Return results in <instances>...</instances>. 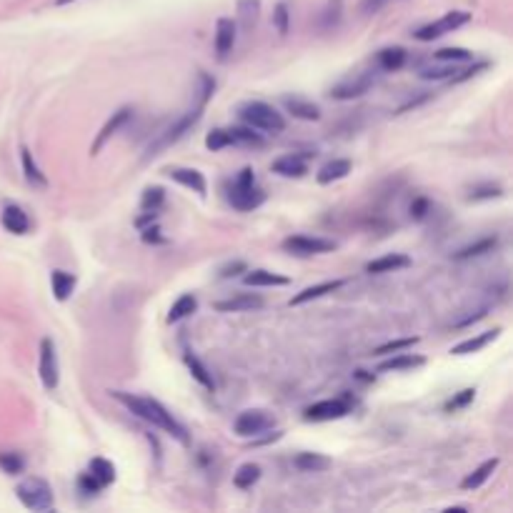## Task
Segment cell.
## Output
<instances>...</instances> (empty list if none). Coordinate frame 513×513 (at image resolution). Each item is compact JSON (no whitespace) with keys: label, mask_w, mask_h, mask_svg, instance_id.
I'll list each match as a JSON object with an SVG mask.
<instances>
[{"label":"cell","mask_w":513,"mask_h":513,"mask_svg":"<svg viewBox=\"0 0 513 513\" xmlns=\"http://www.w3.org/2000/svg\"><path fill=\"white\" fill-rule=\"evenodd\" d=\"M50 286H53L55 301L65 303L73 296L75 286H78V278H75L73 273H68V270H53V273H50Z\"/></svg>","instance_id":"cell-24"},{"label":"cell","mask_w":513,"mask_h":513,"mask_svg":"<svg viewBox=\"0 0 513 513\" xmlns=\"http://www.w3.org/2000/svg\"><path fill=\"white\" fill-rule=\"evenodd\" d=\"M206 148L208 150H223V148H228V131L226 128H216V131H211L206 136Z\"/></svg>","instance_id":"cell-47"},{"label":"cell","mask_w":513,"mask_h":513,"mask_svg":"<svg viewBox=\"0 0 513 513\" xmlns=\"http://www.w3.org/2000/svg\"><path fill=\"white\" fill-rule=\"evenodd\" d=\"M348 411H351V406L343 401V398H329V401H318V403H313V406H308L306 411H303V418H306V421H313V424H323V421L343 418Z\"/></svg>","instance_id":"cell-11"},{"label":"cell","mask_w":513,"mask_h":513,"mask_svg":"<svg viewBox=\"0 0 513 513\" xmlns=\"http://www.w3.org/2000/svg\"><path fill=\"white\" fill-rule=\"evenodd\" d=\"M183 360H185V365H188V370H191V376L196 378V381L201 383L203 388H208V391H213V388H216V381H213L211 370H208L206 365H203L201 360L196 358V355H193V353H185Z\"/></svg>","instance_id":"cell-34"},{"label":"cell","mask_w":513,"mask_h":513,"mask_svg":"<svg viewBox=\"0 0 513 513\" xmlns=\"http://www.w3.org/2000/svg\"><path fill=\"white\" fill-rule=\"evenodd\" d=\"M293 465H296L298 471H303V473H323L333 465V460H331L329 456H323V453L303 451V453H298L296 458H293Z\"/></svg>","instance_id":"cell-21"},{"label":"cell","mask_w":513,"mask_h":513,"mask_svg":"<svg viewBox=\"0 0 513 513\" xmlns=\"http://www.w3.org/2000/svg\"><path fill=\"white\" fill-rule=\"evenodd\" d=\"M486 311L488 308H481V311H476L473 316H468V318H460V321H456V329H463V326H468V323H476V321H481L483 316H486Z\"/></svg>","instance_id":"cell-55"},{"label":"cell","mask_w":513,"mask_h":513,"mask_svg":"<svg viewBox=\"0 0 513 513\" xmlns=\"http://www.w3.org/2000/svg\"><path fill=\"white\" fill-rule=\"evenodd\" d=\"M88 473L96 478V481L101 483L103 488L111 486V483L116 481V465H113L111 460H106V458H93V460H90Z\"/></svg>","instance_id":"cell-33"},{"label":"cell","mask_w":513,"mask_h":513,"mask_svg":"<svg viewBox=\"0 0 513 513\" xmlns=\"http://www.w3.org/2000/svg\"><path fill=\"white\" fill-rule=\"evenodd\" d=\"M243 283L250 288H273V286H288L291 278L278 275V273H270V270H263V268H255V270H246Z\"/></svg>","instance_id":"cell-20"},{"label":"cell","mask_w":513,"mask_h":513,"mask_svg":"<svg viewBox=\"0 0 513 513\" xmlns=\"http://www.w3.org/2000/svg\"><path fill=\"white\" fill-rule=\"evenodd\" d=\"M273 429H275V416L263 411V408H248V411L238 413V418L233 421V434L241 436V438H255V436Z\"/></svg>","instance_id":"cell-6"},{"label":"cell","mask_w":513,"mask_h":513,"mask_svg":"<svg viewBox=\"0 0 513 513\" xmlns=\"http://www.w3.org/2000/svg\"><path fill=\"white\" fill-rule=\"evenodd\" d=\"M386 3H388V0H363V3H360V13H365V16H373V13L381 11Z\"/></svg>","instance_id":"cell-53"},{"label":"cell","mask_w":513,"mask_h":513,"mask_svg":"<svg viewBox=\"0 0 513 513\" xmlns=\"http://www.w3.org/2000/svg\"><path fill=\"white\" fill-rule=\"evenodd\" d=\"M165 203V191L160 185H150L143 191L140 198V211H160V206Z\"/></svg>","instance_id":"cell-39"},{"label":"cell","mask_w":513,"mask_h":513,"mask_svg":"<svg viewBox=\"0 0 513 513\" xmlns=\"http://www.w3.org/2000/svg\"><path fill=\"white\" fill-rule=\"evenodd\" d=\"M424 363H426L424 355L398 353V355H393V358L383 360V363L378 365V373H391V370H413V368H418V365H424Z\"/></svg>","instance_id":"cell-29"},{"label":"cell","mask_w":513,"mask_h":513,"mask_svg":"<svg viewBox=\"0 0 513 513\" xmlns=\"http://www.w3.org/2000/svg\"><path fill=\"white\" fill-rule=\"evenodd\" d=\"M246 270H248L246 260H233V263H228V265H223V268H221V278H233V275L246 273Z\"/></svg>","instance_id":"cell-52"},{"label":"cell","mask_w":513,"mask_h":513,"mask_svg":"<svg viewBox=\"0 0 513 513\" xmlns=\"http://www.w3.org/2000/svg\"><path fill=\"white\" fill-rule=\"evenodd\" d=\"M468 21H471V13H465V11H451V13H446V16L441 18V21L429 23V26H424V28H418V31L413 33V38H416V40H421V43L436 40V38L446 35V33L458 31V28L465 26Z\"/></svg>","instance_id":"cell-7"},{"label":"cell","mask_w":513,"mask_h":513,"mask_svg":"<svg viewBox=\"0 0 513 513\" xmlns=\"http://www.w3.org/2000/svg\"><path fill=\"white\" fill-rule=\"evenodd\" d=\"M258 478H260V465H255V463H243V465H238V471L233 473V483L238 488H253L255 483H258Z\"/></svg>","instance_id":"cell-36"},{"label":"cell","mask_w":513,"mask_h":513,"mask_svg":"<svg viewBox=\"0 0 513 513\" xmlns=\"http://www.w3.org/2000/svg\"><path fill=\"white\" fill-rule=\"evenodd\" d=\"M498 246V238L496 236H486V238L476 241V243L471 246H463L460 250H456L453 258L456 260H471V258H478V255H486V253H493Z\"/></svg>","instance_id":"cell-30"},{"label":"cell","mask_w":513,"mask_h":513,"mask_svg":"<svg viewBox=\"0 0 513 513\" xmlns=\"http://www.w3.org/2000/svg\"><path fill=\"white\" fill-rule=\"evenodd\" d=\"M16 493L23 506L31 508V511H50L53 508V488L45 478H26V481L18 483Z\"/></svg>","instance_id":"cell-5"},{"label":"cell","mask_w":513,"mask_h":513,"mask_svg":"<svg viewBox=\"0 0 513 513\" xmlns=\"http://www.w3.org/2000/svg\"><path fill=\"white\" fill-rule=\"evenodd\" d=\"M143 213H145V216L136 218V226L138 228H145V226H150V223L158 221V211H143Z\"/></svg>","instance_id":"cell-54"},{"label":"cell","mask_w":513,"mask_h":513,"mask_svg":"<svg viewBox=\"0 0 513 513\" xmlns=\"http://www.w3.org/2000/svg\"><path fill=\"white\" fill-rule=\"evenodd\" d=\"M373 85H376V75L358 73V75H353V78H346V80H341V83H336L333 88H331L329 96L333 98V101H353V98L365 96Z\"/></svg>","instance_id":"cell-9"},{"label":"cell","mask_w":513,"mask_h":513,"mask_svg":"<svg viewBox=\"0 0 513 513\" xmlns=\"http://www.w3.org/2000/svg\"><path fill=\"white\" fill-rule=\"evenodd\" d=\"M341 286H343V281H323V283H316V286H308V288H303L301 293H296V296L288 301V306H303V303L313 301V298H321V296H326V293L338 291Z\"/></svg>","instance_id":"cell-27"},{"label":"cell","mask_w":513,"mask_h":513,"mask_svg":"<svg viewBox=\"0 0 513 513\" xmlns=\"http://www.w3.org/2000/svg\"><path fill=\"white\" fill-rule=\"evenodd\" d=\"M283 250L291 255H318L336 250V243L329 238H318V236H291L283 241Z\"/></svg>","instance_id":"cell-10"},{"label":"cell","mask_w":513,"mask_h":513,"mask_svg":"<svg viewBox=\"0 0 513 513\" xmlns=\"http://www.w3.org/2000/svg\"><path fill=\"white\" fill-rule=\"evenodd\" d=\"M38 373L45 391H55L60 383V365H58V353H55V343L50 338L40 341V363H38Z\"/></svg>","instance_id":"cell-8"},{"label":"cell","mask_w":513,"mask_h":513,"mask_svg":"<svg viewBox=\"0 0 513 513\" xmlns=\"http://www.w3.org/2000/svg\"><path fill=\"white\" fill-rule=\"evenodd\" d=\"M341 16H343V0H329L326 8L321 11V28L323 31H333L341 23Z\"/></svg>","instance_id":"cell-37"},{"label":"cell","mask_w":513,"mask_h":513,"mask_svg":"<svg viewBox=\"0 0 513 513\" xmlns=\"http://www.w3.org/2000/svg\"><path fill=\"white\" fill-rule=\"evenodd\" d=\"M429 211H431V201L429 198H416V201L411 203V218L413 221H424L426 216H429Z\"/></svg>","instance_id":"cell-50"},{"label":"cell","mask_w":513,"mask_h":513,"mask_svg":"<svg viewBox=\"0 0 513 513\" xmlns=\"http://www.w3.org/2000/svg\"><path fill=\"white\" fill-rule=\"evenodd\" d=\"M21 160H23V173H26V180L31 185H35V188H48V178H45V173H43L40 168H38L35 158H33V153L28 148H21Z\"/></svg>","instance_id":"cell-31"},{"label":"cell","mask_w":513,"mask_h":513,"mask_svg":"<svg viewBox=\"0 0 513 513\" xmlns=\"http://www.w3.org/2000/svg\"><path fill=\"white\" fill-rule=\"evenodd\" d=\"M228 131V145H238V148H263L265 140L260 133H255L250 126H233Z\"/></svg>","instance_id":"cell-18"},{"label":"cell","mask_w":513,"mask_h":513,"mask_svg":"<svg viewBox=\"0 0 513 513\" xmlns=\"http://www.w3.org/2000/svg\"><path fill=\"white\" fill-rule=\"evenodd\" d=\"M68 3H75V0H55V6H68Z\"/></svg>","instance_id":"cell-56"},{"label":"cell","mask_w":513,"mask_h":513,"mask_svg":"<svg viewBox=\"0 0 513 513\" xmlns=\"http://www.w3.org/2000/svg\"><path fill=\"white\" fill-rule=\"evenodd\" d=\"M228 203H231L236 211H255V208H260L265 203V193L263 188H258L255 185V173L250 165H246V168H241L238 173H236V178L231 180V185H228Z\"/></svg>","instance_id":"cell-2"},{"label":"cell","mask_w":513,"mask_h":513,"mask_svg":"<svg viewBox=\"0 0 513 513\" xmlns=\"http://www.w3.org/2000/svg\"><path fill=\"white\" fill-rule=\"evenodd\" d=\"M434 58L438 63H468L473 58V53L465 48H441L434 53Z\"/></svg>","instance_id":"cell-40"},{"label":"cell","mask_w":513,"mask_h":513,"mask_svg":"<svg viewBox=\"0 0 513 513\" xmlns=\"http://www.w3.org/2000/svg\"><path fill=\"white\" fill-rule=\"evenodd\" d=\"M311 158H316V153H311V150L308 153H286L278 160H273L270 170L283 175V178H303L308 173V160Z\"/></svg>","instance_id":"cell-13"},{"label":"cell","mask_w":513,"mask_h":513,"mask_svg":"<svg viewBox=\"0 0 513 513\" xmlns=\"http://www.w3.org/2000/svg\"><path fill=\"white\" fill-rule=\"evenodd\" d=\"M260 18V0H238V23L250 31Z\"/></svg>","instance_id":"cell-35"},{"label":"cell","mask_w":513,"mask_h":513,"mask_svg":"<svg viewBox=\"0 0 513 513\" xmlns=\"http://www.w3.org/2000/svg\"><path fill=\"white\" fill-rule=\"evenodd\" d=\"M418 338L413 336V338H403V341H388V343L378 346L376 351H373V355H388V353H398V351H406L411 348V346H416Z\"/></svg>","instance_id":"cell-46"},{"label":"cell","mask_w":513,"mask_h":513,"mask_svg":"<svg viewBox=\"0 0 513 513\" xmlns=\"http://www.w3.org/2000/svg\"><path fill=\"white\" fill-rule=\"evenodd\" d=\"M273 26H275V31L281 33V35H288V31H291V13H288V3H286V0H281V3L275 6Z\"/></svg>","instance_id":"cell-42"},{"label":"cell","mask_w":513,"mask_h":513,"mask_svg":"<svg viewBox=\"0 0 513 513\" xmlns=\"http://www.w3.org/2000/svg\"><path fill=\"white\" fill-rule=\"evenodd\" d=\"M503 188L498 183H478L468 191V201L478 203V201H493V198H501Z\"/></svg>","instance_id":"cell-38"},{"label":"cell","mask_w":513,"mask_h":513,"mask_svg":"<svg viewBox=\"0 0 513 513\" xmlns=\"http://www.w3.org/2000/svg\"><path fill=\"white\" fill-rule=\"evenodd\" d=\"M198 311V298L193 296V293H183V296L178 298V301L170 306L168 311V323H178L183 321V318L193 316V313Z\"/></svg>","instance_id":"cell-32"},{"label":"cell","mask_w":513,"mask_h":513,"mask_svg":"<svg viewBox=\"0 0 513 513\" xmlns=\"http://www.w3.org/2000/svg\"><path fill=\"white\" fill-rule=\"evenodd\" d=\"M351 168H353V163H351L348 158H333V160H329V163L323 165L321 170H318L316 180L321 185H329V183H333V180L346 178V175L351 173Z\"/></svg>","instance_id":"cell-25"},{"label":"cell","mask_w":513,"mask_h":513,"mask_svg":"<svg viewBox=\"0 0 513 513\" xmlns=\"http://www.w3.org/2000/svg\"><path fill=\"white\" fill-rule=\"evenodd\" d=\"M283 108L291 113L298 121H321V108L311 101H303L298 96H286L283 98Z\"/></svg>","instance_id":"cell-19"},{"label":"cell","mask_w":513,"mask_h":513,"mask_svg":"<svg viewBox=\"0 0 513 513\" xmlns=\"http://www.w3.org/2000/svg\"><path fill=\"white\" fill-rule=\"evenodd\" d=\"M406 48H401V45H391V48H383L376 53V65L383 70V73H396V70H401L403 65H406Z\"/></svg>","instance_id":"cell-23"},{"label":"cell","mask_w":513,"mask_h":513,"mask_svg":"<svg viewBox=\"0 0 513 513\" xmlns=\"http://www.w3.org/2000/svg\"><path fill=\"white\" fill-rule=\"evenodd\" d=\"M501 336V329H493V331H483L481 336H473V338L463 341V343L453 346L451 348V353L453 355H468V353H478V351H483L488 343H493V341Z\"/></svg>","instance_id":"cell-26"},{"label":"cell","mask_w":513,"mask_h":513,"mask_svg":"<svg viewBox=\"0 0 513 513\" xmlns=\"http://www.w3.org/2000/svg\"><path fill=\"white\" fill-rule=\"evenodd\" d=\"M201 116H203V106H196L193 111H188V113H183L180 118H175V121L170 123L165 131H160L158 136H155V140H150L148 150H145V160L160 155L165 148H170V145L178 143L180 138L188 136V133H191V128L196 126L198 121H201Z\"/></svg>","instance_id":"cell-4"},{"label":"cell","mask_w":513,"mask_h":513,"mask_svg":"<svg viewBox=\"0 0 513 513\" xmlns=\"http://www.w3.org/2000/svg\"><path fill=\"white\" fill-rule=\"evenodd\" d=\"M486 68H488V63H476V65H471V68L460 70L458 75H451V83H463V80L473 78V75H478L481 70H486Z\"/></svg>","instance_id":"cell-51"},{"label":"cell","mask_w":513,"mask_h":513,"mask_svg":"<svg viewBox=\"0 0 513 513\" xmlns=\"http://www.w3.org/2000/svg\"><path fill=\"white\" fill-rule=\"evenodd\" d=\"M456 73V63H443V65H429V68H421V78L424 80H446Z\"/></svg>","instance_id":"cell-43"},{"label":"cell","mask_w":513,"mask_h":513,"mask_svg":"<svg viewBox=\"0 0 513 513\" xmlns=\"http://www.w3.org/2000/svg\"><path fill=\"white\" fill-rule=\"evenodd\" d=\"M0 468L6 473H11V476H18V473H23V468H26V458H23L21 453H0Z\"/></svg>","instance_id":"cell-44"},{"label":"cell","mask_w":513,"mask_h":513,"mask_svg":"<svg viewBox=\"0 0 513 513\" xmlns=\"http://www.w3.org/2000/svg\"><path fill=\"white\" fill-rule=\"evenodd\" d=\"M263 306V298L253 296V293H238V296H231L226 301H216L213 308L218 313H246V311H255V308Z\"/></svg>","instance_id":"cell-15"},{"label":"cell","mask_w":513,"mask_h":513,"mask_svg":"<svg viewBox=\"0 0 513 513\" xmlns=\"http://www.w3.org/2000/svg\"><path fill=\"white\" fill-rule=\"evenodd\" d=\"M140 238H143V243H148V246H160V243H165V238L160 236V228L155 226V223H150V226H145V228H140Z\"/></svg>","instance_id":"cell-49"},{"label":"cell","mask_w":513,"mask_h":513,"mask_svg":"<svg viewBox=\"0 0 513 513\" xmlns=\"http://www.w3.org/2000/svg\"><path fill=\"white\" fill-rule=\"evenodd\" d=\"M111 396L116 398V401H121L131 413H136L138 418H143V421L153 424L155 429L165 431V434L173 436L178 443L188 446V441H191V438H188V431H185V426L180 424V421H175L173 413H168V408H165L163 403H158L155 398L133 396V393H126V391H113Z\"/></svg>","instance_id":"cell-1"},{"label":"cell","mask_w":513,"mask_h":513,"mask_svg":"<svg viewBox=\"0 0 513 513\" xmlns=\"http://www.w3.org/2000/svg\"><path fill=\"white\" fill-rule=\"evenodd\" d=\"M0 223H3V228H6L8 233H13V236H26V233L31 231V218H28V213L23 211L21 206H13V203L3 208Z\"/></svg>","instance_id":"cell-16"},{"label":"cell","mask_w":513,"mask_h":513,"mask_svg":"<svg viewBox=\"0 0 513 513\" xmlns=\"http://www.w3.org/2000/svg\"><path fill=\"white\" fill-rule=\"evenodd\" d=\"M238 118L250 126L253 131L260 133H270V136H278V133L286 131V118L275 111L273 106L263 101H248L238 108Z\"/></svg>","instance_id":"cell-3"},{"label":"cell","mask_w":513,"mask_h":513,"mask_svg":"<svg viewBox=\"0 0 513 513\" xmlns=\"http://www.w3.org/2000/svg\"><path fill=\"white\" fill-rule=\"evenodd\" d=\"M236 33H238V26L231 21V18H221L216 23V53L218 60H226L231 55L233 45H236Z\"/></svg>","instance_id":"cell-14"},{"label":"cell","mask_w":513,"mask_h":513,"mask_svg":"<svg viewBox=\"0 0 513 513\" xmlns=\"http://www.w3.org/2000/svg\"><path fill=\"white\" fill-rule=\"evenodd\" d=\"M168 178L175 180V183H180L183 188H191V191L198 193V196H206V191H208L206 178H203V173L196 168H168Z\"/></svg>","instance_id":"cell-17"},{"label":"cell","mask_w":513,"mask_h":513,"mask_svg":"<svg viewBox=\"0 0 513 513\" xmlns=\"http://www.w3.org/2000/svg\"><path fill=\"white\" fill-rule=\"evenodd\" d=\"M403 268H411V258L403 253H388L376 260H370V263L365 265V273H393V270H403Z\"/></svg>","instance_id":"cell-22"},{"label":"cell","mask_w":513,"mask_h":513,"mask_svg":"<svg viewBox=\"0 0 513 513\" xmlns=\"http://www.w3.org/2000/svg\"><path fill=\"white\" fill-rule=\"evenodd\" d=\"M78 488H80V493H85V496H96L98 491H103V486L96 481V478L90 476V473H80Z\"/></svg>","instance_id":"cell-48"},{"label":"cell","mask_w":513,"mask_h":513,"mask_svg":"<svg viewBox=\"0 0 513 513\" xmlns=\"http://www.w3.org/2000/svg\"><path fill=\"white\" fill-rule=\"evenodd\" d=\"M198 83H201L198 85V106L206 108V103L211 101V96L216 93V80L201 70V73H198Z\"/></svg>","instance_id":"cell-45"},{"label":"cell","mask_w":513,"mask_h":513,"mask_svg":"<svg viewBox=\"0 0 513 513\" xmlns=\"http://www.w3.org/2000/svg\"><path fill=\"white\" fill-rule=\"evenodd\" d=\"M498 463H501V460H498V458H488V460H483V463L478 465L476 471L468 473V476H465L463 481H460V488H463V491H476V488H481L483 483H486L488 478H491V473L498 468Z\"/></svg>","instance_id":"cell-28"},{"label":"cell","mask_w":513,"mask_h":513,"mask_svg":"<svg viewBox=\"0 0 513 513\" xmlns=\"http://www.w3.org/2000/svg\"><path fill=\"white\" fill-rule=\"evenodd\" d=\"M473 398H476V388H463V391H458L453 398L446 401V413H453V411H460V408H465V406H471Z\"/></svg>","instance_id":"cell-41"},{"label":"cell","mask_w":513,"mask_h":513,"mask_svg":"<svg viewBox=\"0 0 513 513\" xmlns=\"http://www.w3.org/2000/svg\"><path fill=\"white\" fill-rule=\"evenodd\" d=\"M133 118V108L131 106H123V108H118L116 113H113L111 118L106 121V126L101 128V133L96 136V140H93V145H90V155H98L103 148H106V143L111 140L113 136H116L118 131H121L123 126H126L128 121Z\"/></svg>","instance_id":"cell-12"}]
</instances>
